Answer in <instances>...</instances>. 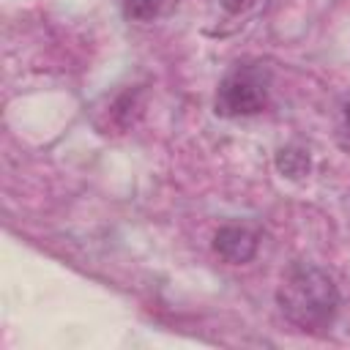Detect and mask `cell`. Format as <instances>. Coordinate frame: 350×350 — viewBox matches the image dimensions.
<instances>
[{
    "label": "cell",
    "instance_id": "cell-5",
    "mask_svg": "<svg viewBox=\"0 0 350 350\" xmlns=\"http://www.w3.org/2000/svg\"><path fill=\"white\" fill-rule=\"evenodd\" d=\"M123 8H126V16L129 19H150L156 16V11L161 8V0H123Z\"/></svg>",
    "mask_w": 350,
    "mask_h": 350
},
{
    "label": "cell",
    "instance_id": "cell-6",
    "mask_svg": "<svg viewBox=\"0 0 350 350\" xmlns=\"http://www.w3.org/2000/svg\"><path fill=\"white\" fill-rule=\"evenodd\" d=\"M336 137H339V145H342L345 150H350V96H345V101H342V107H339Z\"/></svg>",
    "mask_w": 350,
    "mask_h": 350
},
{
    "label": "cell",
    "instance_id": "cell-4",
    "mask_svg": "<svg viewBox=\"0 0 350 350\" xmlns=\"http://www.w3.org/2000/svg\"><path fill=\"white\" fill-rule=\"evenodd\" d=\"M276 167L287 178H301L309 172V156L304 150H295V148H282L276 156Z\"/></svg>",
    "mask_w": 350,
    "mask_h": 350
},
{
    "label": "cell",
    "instance_id": "cell-1",
    "mask_svg": "<svg viewBox=\"0 0 350 350\" xmlns=\"http://www.w3.org/2000/svg\"><path fill=\"white\" fill-rule=\"evenodd\" d=\"M276 298L284 317L304 331L328 328L339 309V293L334 279L317 265H306V262L293 265L287 271Z\"/></svg>",
    "mask_w": 350,
    "mask_h": 350
},
{
    "label": "cell",
    "instance_id": "cell-3",
    "mask_svg": "<svg viewBox=\"0 0 350 350\" xmlns=\"http://www.w3.org/2000/svg\"><path fill=\"white\" fill-rule=\"evenodd\" d=\"M257 243H260V235L257 230L246 227V224H227L221 227L216 235H213V249L221 260L232 262V265H241V262H249L257 252Z\"/></svg>",
    "mask_w": 350,
    "mask_h": 350
},
{
    "label": "cell",
    "instance_id": "cell-2",
    "mask_svg": "<svg viewBox=\"0 0 350 350\" xmlns=\"http://www.w3.org/2000/svg\"><path fill=\"white\" fill-rule=\"evenodd\" d=\"M268 68L262 66H238L232 68L216 90V112L224 118L254 115L268 104Z\"/></svg>",
    "mask_w": 350,
    "mask_h": 350
}]
</instances>
